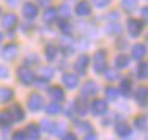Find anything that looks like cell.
Instances as JSON below:
<instances>
[{
    "mask_svg": "<svg viewBox=\"0 0 148 140\" xmlns=\"http://www.w3.org/2000/svg\"><path fill=\"white\" fill-rule=\"evenodd\" d=\"M22 14L25 19H35V17L38 16V6L35 5V3H32V2H27V3H24V6H22Z\"/></svg>",
    "mask_w": 148,
    "mask_h": 140,
    "instance_id": "8992f818",
    "label": "cell"
},
{
    "mask_svg": "<svg viewBox=\"0 0 148 140\" xmlns=\"http://www.w3.org/2000/svg\"><path fill=\"white\" fill-rule=\"evenodd\" d=\"M107 33L109 35L121 33V25H120V24H110V25H107Z\"/></svg>",
    "mask_w": 148,
    "mask_h": 140,
    "instance_id": "d6a6232c",
    "label": "cell"
},
{
    "mask_svg": "<svg viewBox=\"0 0 148 140\" xmlns=\"http://www.w3.org/2000/svg\"><path fill=\"white\" fill-rule=\"evenodd\" d=\"M40 134H41L40 126H36V124H29V126H27L25 135H27V139H29V140H38V139H40Z\"/></svg>",
    "mask_w": 148,
    "mask_h": 140,
    "instance_id": "2e32d148",
    "label": "cell"
},
{
    "mask_svg": "<svg viewBox=\"0 0 148 140\" xmlns=\"http://www.w3.org/2000/svg\"><path fill=\"white\" fill-rule=\"evenodd\" d=\"M58 29H60V31H63V33H69V31H71V24L66 19H63L58 22Z\"/></svg>",
    "mask_w": 148,
    "mask_h": 140,
    "instance_id": "1f68e13d",
    "label": "cell"
},
{
    "mask_svg": "<svg viewBox=\"0 0 148 140\" xmlns=\"http://www.w3.org/2000/svg\"><path fill=\"white\" fill-rule=\"evenodd\" d=\"M0 14H2V8H0Z\"/></svg>",
    "mask_w": 148,
    "mask_h": 140,
    "instance_id": "816d5d0a",
    "label": "cell"
},
{
    "mask_svg": "<svg viewBox=\"0 0 148 140\" xmlns=\"http://www.w3.org/2000/svg\"><path fill=\"white\" fill-rule=\"evenodd\" d=\"M106 96H107L109 99H115V98L118 96V90L114 88V87H107V88H106Z\"/></svg>",
    "mask_w": 148,
    "mask_h": 140,
    "instance_id": "d590c367",
    "label": "cell"
},
{
    "mask_svg": "<svg viewBox=\"0 0 148 140\" xmlns=\"http://www.w3.org/2000/svg\"><path fill=\"white\" fill-rule=\"evenodd\" d=\"M74 106H76V110H77V113H79V115H85V112H87V107H85V104H84V102H80V101H77V102L74 104Z\"/></svg>",
    "mask_w": 148,
    "mask_h": 140,
    "instance_id": "8d00e7d4",
    "label": "cell"
},
{
    "mask_svg": "<svg viewBox=\"0 0 148 140\" xmlns=\"http://www.w3.org/2000/svg\"><path fill=\"white\" fill-rule=\"evenodd\" d=\"M134 98L140 106H145L148 104V87H139V88L134 92Z\"/></svg>",
    "mask_w": 148,
    "mask_h": 140,
    "instance_id": "ba28073f",
    "label": "cell"
},
{
    "mask_svg": "<svg viewBox=\"0 0 148 140\" xmlns=\"http://www.w3.org/2000/svg\"><path fill=\"white\" fill-rule=\"evenodd\" d=\"M16 24H17V16L13 14V13H8V14H5L2 17V27H3V29H6V30L14 29Z\"/></svg>",
    "mask_w": 148,
    "mask_h": 140,
    "instance_id": "7c38bea8",
    "label": "cell"
},
{
    "mask_svg": "<svg viewBox=\"0 0 148 140\" xmlns=\"http://www.w3.org/2000/svg\"><path fill=\"white\" fill-rule=\"evenodd\" d=\"M76 14L79 17H87L91 14V5L87 0H82V2H79L76 5Z\"/></svg>",
    "mask_w": 148,
    "mask_h": 140,
    "instance_id": "52a82bcc",
    "label": "cell"
},
{
    "mask_svg": "<svg viewBox=\"0 0 148 140\" xmlns=\"http://www.w3.org/2000/svg\"><path fill=\"white\" fill-rule=\"evenodd\" d=\"M131 90H132V80L128 79V77H125L121 82H120L118 93H121L123 96H129V94H131Z\"/></svg>",
    "mask_w": 148,
    "mask_h": 140,
    "instance_id": "e0dca14e",
    "label": "cell"
},
{
    "mask_svg": "<svg viewBox=\"0 0 148 140\" xmlns=\"http://www.w3.org/2000/svg\"><path fill=\"white\" fill-rule=\"evenodd\" d=\"M134 124H136V128L143 129V128L147 126V117H145V115H140V117H137L136 121H134Z\"/></svg>",
    "mask_w": 148,
    "mask_h": 140,
    "instance_id": "836d02e7",
    "label": "cell"
},
{
    "mask_svg": "<svg viewBox=\"0 0 148 140\" xmlns=\"http://www.w3.org/2000/svg\"><path fill=\"white\" fill-rule=\"evenodd\" d=\"M60 44H62V49L65 51L66 55H71L73 54L74 47H73V40H71V38H63Z\"/></svg>",
    "mask_w": 148,
    "mask_h": 140,
    "instance_id": "cb8c5ba5",
    "label": "cell"
},
{
    "mask_svg": "<svg viewBox=\"0 0 148 140\" xmlns=\"http://www.w3.org/2000/svg\"><path fill=\"white\" fill-rule=\"evenodd\" d=\"M13 140H27L25 131H16L14 134H13Z\"/></svg>",
    "mask_w": 148,
    "mask_h": 140,
    "instance_id": "f35d334b",
    "label": "cell"
},
{
    "mask_svg": "<svg viewBox=\"0 0 148 140\" xmlns=\"http://www.w3.org/2000/svg\"><path fill=\"white\" fill-rule=\"evenodd\" d=\"M107 68V52L106 51H98L93 57V69L95 72L101 74Z\"/></svg>",
    "mask_w": 148,
    "mask_h": 140,
    "instance_id": "6da1fadb",
    "label": "cell"
},
{
    "mask_svg": "<svg viewBox=\"0 0 148 140\" xmlns=\"http://www.w3.org/2000/svg\"><path fill=\"white\" fill-rule=\"evenodd\" d=\"M49 96H51V99L54 101V102L60 104L65 99V92H63L60 87H51V88H49Z\"/></svg>",
    "mask_w": 148,
    "mask_h": 140,
    "instance_id": "9a60e30c",
    "label": "cell"
},
{
    "mask_svg": "<svg viewBox=\"0 0 148 140\" xmlns=\"http://www.w3.org/2000/svg\"><path fill=\"white\" fill-rule=\"evenodd\" d=\"M98 83L95 82V80H87L85 83L82 85V90H80V94H82L84 98H91L95 96V94L98 93Z\"/></svg>",
    "mask_w": 148,
    "mask_h": 140,
    "instance_id": "5b68a950",
    "label": "cell"
},
{
    "mask_svg": "<svg viewBox=\"0 0 148 140\" xmlns=\"http://www.w3.org/2000/svg\"><path fill=\"white\" fill-rule=\"evenodd\" d=\"M8 77V69L5 66H0V79H6Z\"/></svg>",
    "mask_w": 148,
    "mask_h": 140,
    "instance_id": "7bdbcfd3",
    "label": "cell"
},
{
    "mask_svg": "<svg viewBox=\"0 0 148 140\" xmlns=\"http://www.w3.org/2000/svg\"><path fill=\"white\" fill-rule=\"evenodd\" d=\"M57 16H58L57 8H47L43 14V19H44L46 24H52L54 20H57Z\"/></svg>",
    "mask_w": 148,
    "mask_h": 140,
    "instance_id": "d6986e66",
    "label": "cell"
},
{
    "mask_svg": "<svg viewBox=\"0 0 148 140\" xmlns=\"http://www.w3.org/2000/svg\"><path fill=\"white\" fill-rule=\"evenodd\" d=\"M147 140H148V132H147Z\"/></svg>",
    "mask_w": 148,
    "mask_h": 140,
    "instance_id": "f907efd6",
    "label": "cell"
},
{
    "mask_svg": "<svg viewBox=\"0 0 148 140\" xmlns=\"http://www.w3.org/2000/svg\"><path fill=\"white\" fill-rule=\"evenodd\" d=\"M57 11H58V14H62L65 19H68V17L71 16V8H69L68 3H63V5L60 6V10H57Z\"/></svg>",
    "mask_w": 148,
    "mask_h": 140,
    "instance_id": "f546056e",
    "label": "cell"
},
{
    "mask_svg": "<svg viewBox=\"0 0 148 140\" xmlns=\"http://www.w3.org/2000/svg\"><path fill=\"white\" fill-rule=\"evenodd\" d=\"M36 2H38V5L43 6V8H49V5L52 3V0H36Z\"/></svg>",
    "mask_w": 148,
    "mask_h": 140,
    "instance_id": "b9f144b4",
    "label": "cell"
},
{
    "mask_svg": "<svg viewBox=\"0 0 148 140\" xmlns=\"http://www.w3.org/2000/svg\"><path fill=\"white\" fill-rule=\"evenodd\" d=\"M95 6H98V8H106V6L110 3V0H93Z\"/></svg>",
    "mask_w": 148,
    "mask_h": 140,
    "instance_id": "60d3db41",
    "label": "cell"
},
{
    "mask_svg": "<svg viewBox=\"0 0 148 140\" xmlns=\"http://www.w3.org/2000/svg\"><path fill=\"white\" fill-rule=\"evenodd\" d=\"M137 77L139 79H148V63H140L137 68Z\"/></svg>",
    "mask_w": 148,
    "mask_h": 140,
    "instance_id": "484cf974",
    "label": "cell"
},
{
    "mask_svg": "<svg viewBox=\"0 0 148 140\" xmlns=\"http://www.w3.org/2000/svg\"><path fill=\"white\" fill-rule=\"evenodd\" d=\"M76 126L79 132H88V134H91V124L87 123V121H79V123H76Z\"/></svg>",
    "mask_w": 148,
    "mask_h": 140,
    "instance_id": "f1b7e54d",
    "label": "cell"
},
{
    "mask_svg": "<svg viewBox=\"0 0 148 140\" xmlns=\"http://www.w3.org/2000/svg\"><path fill=\"white\" fill-rule=\"evenodd\" d=\"M41 126H43V129L46 132H54L55 123H52V121H49V120H43L41 121Z\"/></svg>",
    "mask_w": 148,
    "mask_h": 140,
    "instance_id": "e575fe53",
    "label": "cell"
},
{
    "mask_svg": "<svg viewBox=\"0 0 148 140\" xmlns=\"http://www.w3.org/2000/svg\"><path fill=\"white\" fill-rule=\"evenodd\" d=\"M62 82H63V85H65L66 88L73 90V88H76V87L79 85V77H77L76 74H65L62 77Z\"/></svg>",
    "mask_w": 148,
    "mask_h": 140,
    "instance_id": "5bb4252c",
    "label": "cell"
},
{
    "mask_svg": "<svg viewBox=\"0 0 148 140\" xmlns=\"http://www.w3.org/2000/svg\"><path fill=\"white\" fill-rule=\"evenodd\" d=\"M126 27H128L129 35L134 36V38H137L143 31V22H142V20H139V19H134V17H129V19H128Z\"/></svg>",
    "mask_w": 148,
    "mask_h": 140,
    "instance_id": "3957f363",
    "label": "cell"
},
{
    "mask_svg": "<svg viewBox=\"0 0 148 140\" xmlns=\"http://www.w3.org/2000/svg\"><path fill=\"white\" fill-rule=\"evenodd\" d=\"M131 55L134 60H142L143 57L147 55V46L145 44H134L132 49H131Z\"/></svg>",
    "mask_w": 148,
    "mask_h": 140,
    "instance_id": "4fadbf2b",
    "label": "cell"
},
{
    "mask_svg": "<svg viewBox=\"0 0 148 140\" xmlns=\"http://www.w3.org/2000/svg\"><path fill=\"white\" fill-rule=\"evenodd\" d=\"M38 58H36V55H29V57L25 58V65H29L30 61H36Z\"/></svg>",
    "mask_w": 148,
    "mask_h": 140,
    "instance_id": "ee69618b",
    "label": "cell"
},
{
    "mask_svg": "<svg viewBox=\"0 0 148 140\" xmlns=\"http://www.w3.org/2000/svg\"><path fill=\"white\" fill-rule=\"evenodd\" d=\"M136 6H137V0H123L121 2V8L128 13H132Z\"/></svg>",
    "mask_w": 148,
    "mask_h": 140,
    "instance_id": "4316f807",
    "label": "cell"
},
{
    "mask_svg": "<svg viewBox=\"0 0 148 140\" xmlns=\"http://www.w3.org/2000/svg\"><path fill=\"white\" fill-rule=\"evenodd\" d=\"M91 112H93V115H104L106 112H107V102L103 99H96L91 102Z\"/></svg>",
    "mask_w": 148,
    "mask_h": 140,
    "instance_id": "9c48e42d",
    "label": "cell"
},
{
    "mask_svg": "<svg viewBox=\"0 0 148 140\" xmlns=\"http://www.w3.org/2000/svg\"><path fill=\"white\" fill-rule=\"evenodd\" d=\"M13 123V118L10 112H0V128H8Z\"/></svg>",
    "mask_w": 148,
    "mask_h": 140,
    "instance_id": "603a6c76",
    "label": "cell"
},
{
    "mask_svg": "<svg viewBox=\"0 0 148 140\" xmlns=\"http://www.w3.org/2000/svg\"><path fill=\"white\" fill-rule=\"evenodd\" d=\"M27 106H29V109H30L32 112H38L40 109H43V106H44V99H43V96H41V94H38V93L30 94Z\"/></svg>",
    "mask_w": 148,
    "mask_h": 140,
    "instance_id": "277c9868",
    "label": "cell"
},
{
    "mask_svg": "<svg viewBox=\"0 0 148 140\" xmlns=\"http://www.w3.org/2000/svg\"><path fill=\"white\" fill-rule=\"evenodd\" d=\"M87 66H88V57H87L85 54L79 55V57H77V60H76V63H74V68H76V71L79 72V74H85Z\"/></svg>",
    "mask_w": 148,
    "mask_h": 140,
    "instance_id": "8fae6325",
    "label": "cell"
},
{
    "mask_svg": "<svg viewBox=\"0 0 148 140\" xmlns=\"http://www.w3.org/2000/svg\"><path fill=\"white\" fill-rule=\"evenodd\" d=\"M10 113H11L13 121H22L24 120V110L19 104H14V106L11 107V112H10Z\"/></svg>",
    "mask_w": 148,
    "mask_h": 140,
    "instance_id": "ffe728a7",
    "label": "cell"
},
{
    "mask_svg": "<svg viewBox=\"0 0 148 140\" xmlns=\"http://www.w3.org/2000/svg\"><path fill=\"white\" fill-rule=\"evenodd\" d=\"M55 126L58 128V129H54V132H55L57 135H63V134L66 132V124H65V123H58V124H55Z\"/></svg>",
    "mask_w": 148,
    "mask_h": 140,
    "instance_id": "74e56055",
    "label": "cell"
},
{
    "mask_svg": "<svg viewBox=\"0 0 148 140\" xmlns=\"http://www.w3.org/2000/svg\"><path fill=\"white\" fill-rule=\"evenodd\" d=\"M60 110H62V107H60L58 102H51V104L46 106V112H47V115H57Z\"/></svg>",
    "mask_w": 148,
    "mask_h": 140,
    "instance_id": "83f0119b",
    "label": "cell"
},
{
    "mask_svg": "<svg viewBox=\"0 0 148 140\" xmlns=\"http://www.w3.org/2000/svg\"><path fill=\"white\" fill-rule=\"evenodd\" d=\"M147 38H148V35H147Z\"/></svg>",
    "mask_w": 148,
    "mask_h": 140,
    "instance_id": "f5cc1de1",
    "label": "cell"
},
{
    "mask_svg": "<svg viewBox=\"0 0 148 140\" xmlns=\"http://www.w3.org/2000/svg\"><path fill=\"white\" fill-rule=\"evenodd\" d=\"M84 140H96V134H93V132H91V134H88Z\"/></svg>",
    "mask_w": 148,
    "mask_h": 140,
    "instance_id": "c3c4849f",
    "label": "cell"
},
{
    "mask_svg": "<svg viewBox=\"0 0 148 140\" xmlns=\"http://www.w3.org/2000/svg\"><path fill=\"white\" fill-rule=\"evenodd\" d=\"M2 40H3V35H2V33H0V43H2Z\"/></svg>",
    "mask_w": 148,
    "mask_h": 140,
    "instance_id": "681fc988",
    "label": "cell"
},
{
    "mask_svg": "<svg viewBox=\"0 0 148 140\" xmlns=\"http://www.w3.org/2000/svg\"><path fill=\"white\" fill-rule=\"evenodd\" d=\"M115 131H117V134H118V135H121V137H126V135H129V134H131V128H129L128 124H125V123L117 124Z\"/></svg>",
    "mask_w": 148,
    "mask_h": 140,
    "instance_id": "d4e9b609",
    "label": "cell"
},
{
    "mask_svg": "<svg viewBox=\"0 0 148 140\" xmlns=\"http://www.w3.org/2000/svg\"><path fill=\"white\" fill-rule=\"evenodd\" d=\"M106 79L110 80V82H114V80L120 79L118 71H117V69H107V71H106Z\"/></svg>",
    "mask_w": 148,
    "mask_h": 140,
    "instance_id": "4dcf8cb0",
    "label": "cell"
},
{
    "mask_svg": "<svg viewBox=\"0 0 148 140\" xmlns=\"http://www.w3.org/2000/svg\"><path fill=\"white\" fill-rule=\"evenodd\" d=\"M129 65V57L128 55H125V54H118L117 57H115V66L117 68H126V66Z\"/></svg>",
    "mask_w": 148,
    "mask_h": 140,
    "instance_id": "7402d4cb",
    "label": "cell"
},
{
    "mask_svg": "<svg viewBox=\"0 0 148 140\" xmlns=\"http://www.w3.org/2000/svg\"><path fill=\"white\" fill-rule=\"evenodd\" d=\"M142 17L148 22V6H145V8H142Z\"/></svg>",
    "mask_w": 148,
    "mask_h": 140,
    "instance_id": "bcb514c9",
    "label": "cell"
},
{
    "mask_svg": "<svg viewBox=\"0 0 148 140\" xmlns=\"http://www.w3.org/2000/svg\"><path fill=\"white\" fill-rule=\"evenodd\" d=\"M17 79H19V82L24 83V85H32V83L36 80L35 72L32 71L29 66H21V68H17Z\"/></svg>",
    "mask_w": 148,
    "mask_h": 140,
    "instance_id": "7a4b0ae2",
    "label": "cell"
},
{
    "mask_svg": "<svg viewBox=\"0 0 148 140\" xmlns=\"http://www.w3.org/2000/svg\"><path fill=\"white\" fill-rule=\"evenodd\" d=\"M41 74H43L44 79H51L52 74H54V69H52V68H43V69H41Z\"/></svg>",
    "mask_w": 148,
    "mask_h": 140,
    "instance_id": "ab89813d",
    "label": "cell"
},
{
    "mask_svg": "<svg viewBox=\"0 0 148 140\" xmlns=\"http://www.w3.org/2000/svg\"><path fill=\"white\" fill-rule=\"evenodd\" d=\"M63 140H77V137L74 134H65L63 135Z\"/></svg>",
    "mask_w": 148,
    "mask_h": 140,
    "instance_id": "f6af8a7d",
    "label": "cell"
},
{
    "mask_svg": "<svg viewBox=\"0 0 148 140\" xmlns=\"http://www.w3.org/2000/svg\"><path fill=\"white\" fill-rule=\"evenodd\" d=\"M17 52H19V47H17L16 44H6V46L2 49V57L5 58V60H13L17 55Z\"/></svg>",
    "mask_w": 148,
    "mask_h": 140,
    "instance_id": "30bf717a",
    "label": "cell"
},
{
    "mask_svg": "<svg viewBox=\"0 0 148 140\" xmlns=\"http://www.w3.org/2000/svg\"><path fill=\"white\" fill-rule=\"evenodd\" d=\"M14 93H13L11 88H6V87H0V102L5 104V102H10L13 99Z\"/></svg>",
    "mask_w": 148,
    "mask_h": 140,
    "instance_id": "ac0fdd59",
    "label": "cell"
},
{
    "mask_svg": "<svg viewBox=\"0 0 148 140\" xmlns=\"http://www.w3.org/2000/svg\"><path fill=\"white\" fill-rule=\"evenodd\" d=\"M44 52H46V58H47L49 61H54L55 58H57L58 49H57V46H54V44H47L44 49Z\"/></svg>",
    "mask_w": 148,
    "mask_h": 140,
    "instance_id": "44dd1931",
    "label": "cell"
},
{
    "mask_svg": "<svg viewBox=\"0 0 148 140\" xmlns=\"http://www.w3.org/2000/svg\"><path fill=\"white\" fill-rule=\"evenodd\" d=\"M109 19L117 20V19H118V13H117V11H112V13H110V16H109Z\"/></svg>",
    "mask_w": 148,
    "mask_h": 140,
    "instance_id": "7dc6e473",
    "label": "cell"
}]
</instances>
